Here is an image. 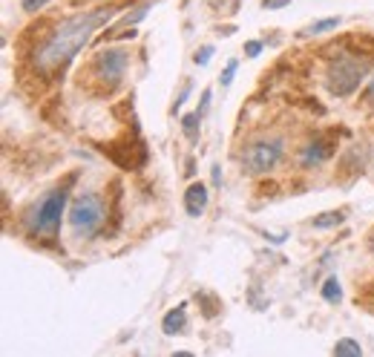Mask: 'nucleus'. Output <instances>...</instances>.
Here are the masks:
<instances>
[{"label": "nucleus", "instance_id": "nucleus-1", "mask_svg": "<svg viewBox=\"0 0 374 357\" xmlns=\"http://www.w3.org/2000/svg\"><path fill=\"white\" fill-rule=\"evenodd\" d=\"M115 12H119L115 6H101V9H89V12H78V15L63 17L35 50L32 73L38 78H43V81L58 78L63 69L69 66V61H73L84 50V46L92 41V35H96L104 23L112 20Z\"/></svg>", "mask_w": 374, "mask_h": 357}, {"label": "nucleus", "instance_id": "nucleus-2", "mask_svg": "<svg viewBox=\"0 0 374 357\" xmlns=\"http://www.w3.org/2000/svg\"><path fill=\"white\" fill-rule=\"evenodd\" d=\"M285 153H288V145L283 136L276 133L253 136L239 153V164L248 176H265V173H274L285 161Z\"/></svg>", "mask_w": 374, "mask_h": 357}, {"label": "nucleus", "instance_id": "nucleus-3", "mask_svg": "<svg viewBox=\"0 0 374 357\" xmlns=\"http://www.w3.org/2000/svg\"><path fill=\"white\" fill-rule=\"evenodd\" d=\"M368 75V58L366 55H354V52H340L329 61L325 66V89L337 99H348L354 95L363 84V78Z\"/></svg>", "mask_w": 374, "mask_h": 357}, {"label": "nucleus", "instance_id": "nucleus-4", "mask_svg": "<svg viewBox=\"0 0 374 357\" xmlns=\"http://www.w3.org/2000/svg\"><path fill=\"white\" fill-rule=\"evenodd\" d=\"M69 202V184L63 187H52L35 207H32V217L27 219V228L35 240H46V242H55V236L61 231L63 222V210Z\"/></svg>", "mask_w": 374, "mask_h": 357}, {"label": "nucleus", "instance_id": "nucleus-5", "mask_svg": "<svg viewBox=\"0 0 374 357\" xmlns=\"http://www.w3.org/2000/svg\"><path fill=\"white\" fill-rule=\"evenodd\" d=\"M104 219H107L104 199L92 194V190L75 196V202L69 205V228H73L78 240H96L104 228Z\"/></svg>", "mask_w": 374, "mask_h": 357}, {"label": "nucleus", "instance_id": "nucleus-6", "mask_svg": "<svg viewBox=\"0 0 374 357\" xmlns=\"http://www.w3.org/2000/svg\"><path fill=\"white\" fill-rule=\"evenodd\" d=\"M130 66V50L127 46H107L104 52H98L89 61V73L107 92L119 89Z\"/></svg>", "mask_w": 374, "mask_h": 357}, {"label": "nucleus", "instance_id": "nucleus-7", "mask_svg": "<svg viewBox=\"0 0 374 357\" xmlns=\"http://www.w3.org/2000/svg\"><path fill=\"white\" fill-rule=\"evenodd\" d=\"M334 138L331 136H311L306 145L297 150V161L302 170H314V168H322L325 161L334 156Z\"/></svg>", "mask_w": 374, "mask_h": 357}, {"label": "nucleus", "instance_id": "nucleus-8", "mask_svg": "<svg viewBox=\"0 0 374 357\" xmlns=\"http://www.w3.org/2000/svg\"><path fill=\"white\" fill-rule=\"evenodd\" d=\"M184 210H187V217H193V219H199L207 210V184L204 182H193L184 190Z\"/></svg>", "mask_w": 374, "mask_h": 357}, {"label": "nucleus", "instance_id": "nucleus-9", "mask_svg": "<svg viewBox=\"0 0 374 357\" xmlns=\"http://www.w3.org/2000/svg\"><path fill=\"white\" fill-rule=\"evenodd\" d=\"M343 23V17L340 15H331V17H322V20H314V23H308V27H302L294 38H299V41H306V38H317V35H325V32H331V29H337Z\"/></svg>", "mask_w": 374, "mask_h": 357}, {"label": "nucleus", "instance_id": "nucleus-10", "mask_svg": "<svg viewBox=\"0 0 374 357\" xmlns=\"http://www.w3.org/2000/svg\"><path fill=\"white\" fill-rule=\"evenodd\" d=\"M184 326H187V305L181 303V305H176V308H170V312L165 314V320H161V331L165 335H179V331H184Z\"/></svg>", "mask_w": 374, "mask_h": 357}, {"label": "nucleus", "instance_id": "nucleus-11", "mask_svg": "<svg viewBox=\"0 0 374 357\" xmlns=\"http://www.w3.org/2000/svg\"><path fill=\"white\" fill-rule=\"evenodd\" d=\"M345 222V210H325V213H317V217L311 219V225L317 231H329V228H337Z\"/></svg>", "mask_w": 374, "mask_h": 357}, {"label": "nucleus", "instance_id": "nucleus-12", "mask_svg": "<svg viewBox=\"0 0 374 357\" xmlns=\"http://www.w3.org/2000/svg\"><path fill=\"white\" fill-rule=\"evenodd\" d=\"M199 127H202L199 110L181 115V130H184V136H187V141H190V145H196V141H199Z\"/></svg>", "mask_w": 374, "mask_h": 357}, {"label": "nucleus", "instance_id": "nucleus-13", "mask_svg": "<svg viewBox=\"0 0 374 357\" xmlns=\"http://www.w3.org/2000/svg\"><path fill=\"white\" fill-rule=\"evenodd\" d=\"M320 294H322V300L325 303H331V305H337L340 300H343V285H340V279L337 277H329L322 282V289H320Z\"/></svg>", "mask_w": 374, "mask_h": 357}, {"label": "nucleus", "instance_id": "nucleus-14", "mask_svg": "<svg viewBox=\"0 0 374 357\" xmlns=\"http://www.w3.org/2000/svg\"><path fill=\"white\" fill-rule=\"evenodd\" d=\"M337 357H363V346L354 340V337H343L337 340V346L331 349Z\"/></svg>", "mask_w": 374, "mask_h": 357}, {"label": "nucleus", "instance_id": "nucleus-15", "mask_svg": "<svg viewBox=\"0 0 374 357\" xmlns=\"http://www.w3.org/2000/svg\"><path fill=\"white\" fill-rule=\"evenodd\" d=\"M196 300L204 305V317H216V312H219V300H216V297H210V294L199 291V294H196Z\"/></svg>", "mask_w": 374, "mask_h": 357}, {"label": "nucleus", "instance_id": "nucleus-16", "mask_svg": "<svg viewBox=\"0 0 374 357\" xmlns=\"http://www.w3.org/2000/svg\"><path fill=\"white\" fill-rule=\"evenodd\" d=\"M237 69H239V61H237V58H230L227 66L222 69V75H219V84H222V87H230L233 75H237Z\"/></svg>", "mask_w": 374, "mask_h": 357}, {"label": "nucleus", "instance_id": "nucleus-17", "mask_svg": "<svg viewBox=\"0 0 374 357\" xmlns=\"http://www.w3.org/2000/svg\"><path fill=\"white\" fill-rule=\"evenodd\" d=\"M214 52H216L214 46H210V43H204L202 50H196V55H193V64H196V66H207V61L214 58Z\"/></svg>", "mask_w": 374, "mask_h": 357}, {"label": "nucleus", "instance_id": "nucleus-18", "mask_svg": "<svg viewBox=\"0 0 374 357\" xmlns=\"http://www.w3.org/2000/svg\"><path fill=\"white\" fill-rule=\"evenodd\" d=\"M52 0H20V9L27 12V15H35V12H40L43 6H50Z\"/></svg>", "mask_w": 374, "mask_h": 357}, {"label": "nucleus", "instance_id": "nucleus-19", "mask_svg": "<svg viewBox=\"0 0 374 357\" xmlns=\"http://www.w3.org/2000/svg\"><path fill=\"white\" fill-rule=\"evenodd\" d=\"M262 50H265L262 41H248V43H245V55H248V58H260Z\"/></svg>", "mask_w": 374, "mask_h": 357}, {"label": "nucleus", "instance_id": "nucleus-20", "mask_svg": "<svg viewBox=\"0 0 374 357\" xmlns=\"http://www.w3.org/2000/svg\"><path fill=\"white\" fill-rule=\"evenodd\" d=\"M210 99H214V92H210V89H204V92H202V101H199V107H196L202 118L207 115V107H210Z\"/></svg>", "mask_w": 374, "mask_h": 357}, {"label": "nucleus", "instance_id": "nucleus-21", "mask_svg": "<svg viewBox=\"0 0 374 357\" xmlns=\"http://www.w3.org/2000/svg\"><path fill=\"white\" fill-rule=\"evenodd\" d=\"M294 0H262V9H285Z\"/></svg>", "mask_w": 374, "mask_h": 357}, {"label": "nucleus", "instance_id": "nucleus-22", "mask_svg": "<svg viewBox=\"0 0 374 357\" xmlns=\"http://www.w3.org/2000/svg\"><path fill=\"white\" fill-rule=\"evenodd\" d=\"M366 99L374 101V73H371V78H368V84H366Z\"/></svg>", "mask_w": 374, "mask_h": 357}, {"label": "nucleus", "instance_id": "nucleus-23", "mask_svg": "<svg viewBox=\"0 0 374 357\" xmlns=\"http://www.w3.org/2000/svg\"><path fill=\"white\" fill-rule=\"evenodd\" d=\"M214 184H222V170H219V164H214Z\"/></svg>", "mask_w": 374, "mask_h": 357}]
</instances>
